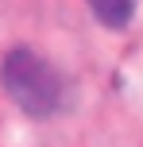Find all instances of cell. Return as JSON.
<instances>
[{
	"mask_svg": "<svg viewBox=\"0 0 143 147\" xmlns=\"http://www.w3.org/2000/svg\"><path fill=\"white\" fill-rule=\"evenodd\" d=\"M0 81H4L8 97L35 120L54 116L58 105H62V78H58V70L43 54L27 51V47H15V51L4 54Z\"/></svg>",
	"mask_w": 143,
	"mask_h": 147,
	"instance_id": "cell-1",
	"label": "cell"
},
{
	"mask_svg": "<svg viewBox=\"0 0 143 147\" xmlns=\"http://www.w3.org/2000/svg\"><path fill=\"white\" fill-rule=\"evenodd\" d=\"M85 4L97 12V20L105 23V27L120 31V27H128V23H132V16H136V4H139V0H85Z\"/></svg>",
	"mask_w": 143,
	"mask_h": 147,
	"instance_id": "cell-2",
	"label": "cell"
}]
</instances>
